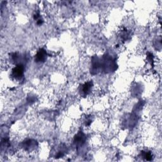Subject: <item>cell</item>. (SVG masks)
I'll use <instances>...</instances> for the list:
<instances>
[{
  "label": "cell",
  "mask_w": 162,
  "mask_h": 162,
  "mask_svg": "<svg viewBox=\"0 0 162 162\" xmlns=\"http://www.w3.org/2000/svg\"><path fill=\"white\" fill-rule=\"evenodd\" d=\"M92 86H93L92 82H88L86 84H84L82 88V93L84 94V95H87V94H89L91 89L92 88Z\"/></svg>",
  "instance_id": "obj_4"
},
{
  "label": "cell",
  "mask_w": 162,
  "mask_h": 162,
  "mask_svg": "<svg viewBox=\"0 0 162 162\" xmlns=\"http://www.w3.org/2000/svg\"><path fill=\"white\" fill-rule=\"evenodd\" d=\"M74 140L77 144H82L86 140V136L83 132H80L79 133L77 134Z\"/></svg>",
  "instance_id": "obj_3"
},
{
  "label": "cell",
  "mask_w": 162,
  "mask_h": 162,
  "mask_svg": "<svg viewBox=\"0 0 162 162\" xmlns=\"http://www.w3.org/2000/svg\"><path fill=\"white\" fill-rule=\"evenodd\" d=\"M47 58V53L45 50L40 49L37 51V54H35V61L37 63H43L44 62Z\"/></svg>",
  "instance_id": "obj_2"
},
{
  "label": "cell",
  "mask_w": 162,
  "mask_h": 162,
  "mask_svg": "<svg viewBox=\"0 0 162 162\" xmlns=\"http://www.w3.org/2000/svg\"><path fill=\"white\" fill-rule=\"evenodd\" d=\"M142 155L143 158L146 160H148V161H151L152 160V158H153V156H152L151 153L150 152H144L142 151Z\"/></svg>",
  "instance_id": "obj_5"
},
{
  "label": "cell",
  "mask_w": 162,
  "mask_h": 162,
  "mask_svg": "<svg viewBox=\"0 0 162 162\" xmlns=\"http://www.w3.org/2000/svg\"><path fill=\"white\" fill-rule=\"evenodd\" d=\"M24 67L22 65H18L16 66L14 69L12 70V76L14 77L15 79L20 80L24 76Z\"/></svg>",
  "instance_id": "obj_1"
}]
</instances>
